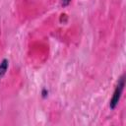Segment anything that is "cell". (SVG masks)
I'll return each instance as SVG.
<instances>
[{
  "mask_svg": "<svg viewBox=\"0 0 126 126\" xmlns=\"http://www.w3.org/2000/svg\"><path fill=\"white\" fill-rule=\"evenodd\" d=\"M124 89V77H121L116 88H115V91L113 93V96L110 100V107L113 109L116 107V105L118 104L119 100H120V97H121V94H122V91Z\"/></svg>",
  "mask_w": 126,
  "mask_h": 126,
  "instance_id": "1",
  "label": "cell"
},
{
  "mask_svg": "<svg viewBox=\"0 0 126 126\" xmlns=\"http://www.w3.org/2000/svg\"><path fill=\"white\" fill-rule=\"evenodd\" d=\"M7 69H8V60L3 59L2 62L0 63V79L5 75Z\"/></svg>",
  "mask_w": 126,
  "mask_h": 126,
  "instance_id": "2",
  "label": "cell"
},
{
  "mask_svg": "<svg viewBox=\"0 0 126 126\" xmlns=\"http://www.w3.org/2000/svg\"><path fill=\"white\" fill-rule=\"evenodd\" d=\"M70 2H71V0H61V5L63 7H65V6H68L70 4Z\"/></svg>",
  "mask_w": 126,
  "mask_h": 126,
  "instance_id": "3",
  "label": "cell"
}]
</instances>
